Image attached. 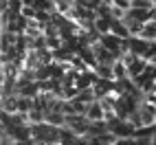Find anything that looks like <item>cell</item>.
I'll return each mask as SVG.
<instances>
[{
  "instance_id": "6da1fadb",
  "label": "cell",
  "mask_w": 156,
  "mask_h": 145,
  "mask_svg": "<svg viewBox=\"0 0 156 145\" xmlns=\"http://www.w3.org/2000/svg\"><path fill=\"white\" fill-rule=\"evenodd\" d=\"M134 130H136V128H134L128 119H117V117H114L112 121H108V132L114 134L117 139H132Z\"/></svg>"
},
{
  "instance_id": "7a4b0ae2",
  "label": "cell",
  "mask_w": 156,
  "mask_h": 145,
  "mask_svg": "<svg viewBox=\"0 0 156 145\" xmlns=\"http://www.w3.org/2000/svg\"><path fill=\"white\" fill-rule=\"evenodd\" d=\"M90 48H92V55H95V62H97V64H101V66H112L114 59H117V57L110 53V51H106L99 42L90 44Z\"/></svg>"
},
{
  "instance_id": "3957f363",
  "label": "cell",
  "mask_w": 156,
  "mask_h": 145,
  "mask_svg": "<svg viewBox=\"0 0 156 145\" xmlns=\"http://www.w3.org/2000/svg\"><path fill=\"white\" fill-rule=\"evenodd\" d=\"M95 79H97V75H95V70H92V68L79 70L75 75V88L77 90H86V88L92 86V81H95Z\"/></svg>"
},
{
  "instance_id": "277c9868",
  "label": "cell",
  "mask_w": 156,
  "mask_h": 145,
  "mask_svg": "<svg viewBox=\"0 0 156 145\" xmlns=\"http://www.w3.org/2000/svg\"><path fill=\"white\" fill-rule=\"evenodd\" d=\"M92 92H95V99H101V97H106V95H112V90H114V81H108V79H95L92 81Z\"/></svg>"
},
{
  "instance_id": "5b68a950",
  "label": "cell",
  "mask_w": 156,
  "mask_h": 145,
  "mask_svg": "<svg viewBox=\"0 0 156 145\" xmlns=\"http://www.w3.org/2000/svg\"><path fill=\"white\" fill-rule=\"evenodd\" d=\"M147 48H150V42H147V40L128 37V51H130V53H134L136 57H143L145 53H147Z\"/></svg>"
},
{
  "instance_id": "8992f818",
  "label": "cell",
  "mask_w": 156,
  "mask_h": 145,
  "mask_svg": "<svg viewBox=\"0 0 156 145\" xmlns=\"http://www.w3.org/2000/svg\"><path fill=\"white\" fill-rule=\"evenodd\" d=\"M84 117H86V121H103V108H101L99 99H95L92 103H88Z\"/></svg>"
},
{
  "instance_id": "52a82bcc",
  "label": "cell",
  "mask_w": 156,
  "mask_h": 145,
  "mask_svg": "<svg viewBox=\"0 0 156 145\" xmlns=\"http://www.w3.org/2000/svg\"><path fill=\"white\" fill-rule=\"evenodd\" d=\"M145 66H147V62H145L143 57H136V59L132 62V64H128V66H126V68H128V77H130V79L139 77L141 72H143V68H145Z\"/></svg>"
},
{
  "instance_id": "ba28073f",
  "label": "cell",
  "mask_w": 156,
  "mask_h": 145,
  "mask_svg": "<svg viewBox=\"0 0 156 145\" xmlns=\"http://www.w3.org/2000/svg\"><path fill=\"white\" fill-rule=\"evenodd\" d=\"M139 37H141V40H147V42H154V40H156V22L147 20V22L143 24V29H141Z\"/></svg>"
},
{
  "instance_id": "9c48e42d",
  "label": "cell",
  "mask_w": 156,
  "mask_h": 145,
  "mask_svg": "<svg viewBox=\"0 0 156 145\" xmlns=\"http://www.w3.org/2000/svg\"><path fill=\"white\" fill-rule=\"evenodd\" d=\"M110 68H112V77H114V81L128 77V68H126V64H123L121 59H114V64H112Z\"/></svg>"
},
{
  "instance_id": "30bf717a",
  "label": "cell",
  "mask_w": 156,
  "mask_h": 145,
  "mask_svg": "<svg viewBox=\"0 0 156 145\" xmlns=\"http://www.w3.org/2000/svg\"><path fill=\"white\" fill-rule=\"evenodd\" d=\"M92 29H95L99 35L110 33V16H106V18H97L95 22H92Z\"/></svg>"
},
{
  "instance_id": "8fae6325",
  "label": "cell",
  "mask_w": 156,
  "mask_h": 145,
  "mask_svg": "<svg viewBox=\"0 0 156 145\" xmlns=\"http://www.w3.org/2000/svg\"><path fill=\"white\" fill-rule=\"evenodd\" d=\"M75 99H77L79 103H86V106H88V103H92V101H95V92H92V88H86V90H79Z\"/></svg>"
},
{
  "instance_id": "7c38bea8",
  "label": "cell",
  "mask_w": 156,
  "mask_h": 145,
  "mask_svg": "<svg viewBox=\"0 0 156 145\" xmlns=\"http://www.w3.org/2000/svg\"><path fill=\"white\" fill-rule=\"evenodd\" d=\"M130 7H132V9H143V11H150L154 5H152V0H130Z\"/></svg>"
},
{
  "instance_id": "4fadbf2b",
  "label": "cell",
  "mask_w": 156,
  "mask_h": 145,
  "mask_svg": "<svg viewBox=\"0 0 156 145\" xmlns=\"http://www.w3.org/2000/svg\"><path fill=\"white\" fill-rule=\"evenodd\" d=\"M150 20H152V22H156V7L150 9Z\"/></svg>"
},
{
  "instance_id": "5bb4252c",
  "label": "cell",
  "mask_w": 156,
  "mask_h": 145,
  "mask_svg": "<svg viewBox=\"0 0 156 145\" xmlns=\"http://www.w3.org/2000/svg\"><path fill=\"white\" fill-rule=\"evenodd\" d=\"M152 92H156V81H154V84H152Z\"/></svg>"
},
{
  "instance_id": "9a60e30c",
  "label": "cell",
  "mask_w": 156,
  "mask_h": 145,
  "mask_svg": "<svg viewBox=\"0 0 156 145\" xmlns=\"http://www.w3.org/2000/svg\"><path fill=\"white\" fill-rule=\"evenodd\" d=\"M0 31H2V16H0Z\"/></svg>"
},
{
  "instance_id": "2e32d148",
  "label": "cell",
  "mask_w": 156,
  "mask_h": 145,
  "mask_svg": "<svg viewBox=\"0 0 156 145\" xmlns=\"http://www.w3.org/2000/svg\"><path fill=\"white\" fill-rule=\"evenodd\" d=\"M152 5H154V7H156V0H152Z\"/></svg>"
},
{
  "instance_id": "e0dca14e",
  "label": "cell",
  "mask_w": 156,
  "mask_h": 145,
  "mask_svg": "<svg viewBox=\"0 0 156 145\" xmlns=\"http://www.w3.org/2000/svg\"><path fill=\"white\" fill-rule=\"evenodd\" d=\"M0 112H2V110H0Z\"/></svg>"
}]
</instances>
